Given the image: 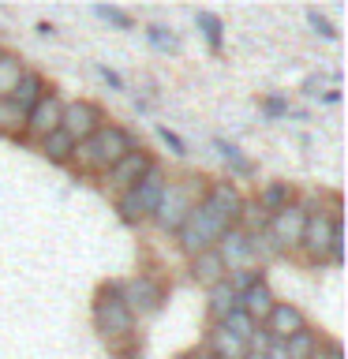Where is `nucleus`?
Wrapping results in <instances>:
<instances>
[{"mask_svg":"<svg viewBox=\"0 0 348 359\" xmlns=\"http://www.w3.org/2000/svg\"><path fill=\"white\" fill-rule=\"evenodd\" d=\"M240 210H243V191L236 187V180H210L202 198L195 202V210L187 213V221L173 236L176 247L184 251V258H195L199 251L218 247L221 236L236 229Z\"/></svg>","mask_w":348,"mask_h":359,"instance_id":"nucleus-1","label":"nucleus"},{"mask_svg":"<svg viewBox=\"0 0 348 359\" xmlns=\"http://www.w3.org/2000/svg\"><path fill=\"white\" fill-rule=\"evenodd\" d=\"M307 229H303L300 240V255L307 258L311 266H341L344 262V229H341V198L330 195V206L322 202H307Z\"/></svg>","mask_w":348,"mask_h":359,"instance_id":"nucleus-2","label":"nucleus"},{"mask_svg":"<svg viewBox=\"0 0 348 359\" xmlns=\"http://www.w3.org/2000/svg\"><path fill=\"white\" fill-rule=\"evenodd\" d=\"M135 146H142V142H139V135H135L131 128H123V123H116V120H105L94 135H86L83 142H75L72 168L79 176L101 180L123 154H131Z\"/></svg>","mask_w":348,"mask_h":359,"instance_id":"nucleus-3","label":"nucleus"},{"mask_svg":"<svg viewBox=\"0 0 348 359\" xmlns=\"http://www.w3.org/2000/svg\"><path fill=\"white\" fill-rule=\"evenodd\" d=\"M94 330L101 333V341L109 344L112 355H131L135 352V314L123 307L120 299V280H105L94 292V307H90Z\"/></svg>","mask_w":348,"mask_h":359,"instance_id":"nucleus-4","label":"nucleus"},{"mask_svg":"<svg viewBox=\"0 0 348 359\" xmlns=\"http://www.w3.org/2000/svg\"><path fill=\"white\" fill-rule=\"evenodd\" d=\"M210 176H199V172H180V176H168L165 180V191H161V202H157V213H154V224L161 229L165 236H176L180 224L187 221V213L195 210V202L202 198Z\"/></svg>","mask_w":348,"mask_h":359,"instance_id":"nucleus-5","label":"nucleus"},{"mask_svg":"<svg viewBox=\"0 0 348 359\" xmlns=\"http://www.w3.org/2000/svg\"><path fill=\"white\" fill-rule=\"evenodd\" d=\"M165 180H168L165 165L154 161V168H150V172H146L131 191L116 195V217H120L123 224H131V229H139V224L154 221L157 202H161V191H165Z\"/></svg>","mask_w":348,"mask_h":359,"instance_id":"nucleus-6","label":"nucleus"},{"mask_svg":"<svg viewBox=\"0 0 348 359\" xmlns=\"http://www.w3.org/2000/svg\"><path fill=\"white\" fill-rule=\"evenodd\" d=\"M120 299H123V307L135 314V322L154 318V314L168 303V285L157 273H146L142 269V273H131V277L120 280Z\"/></svg>","mask_w":348,"mask_h":359,"instance_id":"nucleus-7","label":"nucleus"},{"mask_svg":"<svg viewBox=\"0 0 348 359\" xmlns=\"http://www.w3.org/2000/svg\"><path fill=\"white\" fill-rule=\"evenodd\" d=\"M154 161H157V157H154L150 150H146V146H135V150H131V154H123L120 161H116L105 176L98 180V184L105 187L112 198H116V195H123V191H131L135 184H139V180L154 168Z\"/></svg>","mask_w":348,"mask_h":359,"instance_id":"nucleus-8","label":"nucleus"},{"mask_svg":"<svg viewBox=\"0 0 348 359\" xmlns=\"http://www.w3.org/2000/svg\"><path fill=\"white\" fill-rule=\"evenodd\" d=\"M303 229H307V206L296 198L292 206H285L274 217H266V232L269 240L277 243L281 255H296L300 251V240H303Z\"/></svg>","mask_w":348,"mask_h":359,"instance_id":"nucleus-9","label":"nucleus"},{"mask_svg":"<svg viewBox=\"0 0 348 359\" xmlns=\"http://www.w3.org/2000/svg\"><path fill=\"white\" fill-rule=\"evenodd\" d=\"M60 112H64V97L49 86V90L38 97V105H34L27 116H22V135H19V139L34 146V142H41L45 135L60 131Z\"/></svg>","mask_w":348,"mask_h":359,"instance_id":"nucleus-10","label":"nucleus"},{"mask_svg":"<svg viewBox=\"0 0 348 359\" xmlns=\"http://www.w3.org/2000/svg\"><path fill=\"white\" fill-rule=\"evenodd\" d=\"M105 109L90 97H75V101H64V112H60V131L67 135L72 142H83L86 135H94L101 123H105Z\"/></svg>","mask_w":348,"mask_h":359,"instance_id":"nucleus-11","label":"nucleus"},{"mask_svg":"<svg viewBox=\"0 0 348 359\" xmlns=\"http://www.w3.org/2000/svg\"><path fill=\"white\" fill-rule=\"evenodd\" d=\"M307 325V314H303L296 303H288V299H277L274 303V311L262 318V333L269 337V341H288L296 330H303Z\"/></svg>","mask_w":348,"mask_h":359,"instance_id":"nucleus-12","label":"nucleus"},{"mask_svg":"<svg viewBox=\"0 0 348 359\" xmlns=\"http://www.w3.org/2000/svg\"><path fill=\"white\" fill-rule=\"evenodd\" d=\"M213 251L221 255V262H225V269H247V266H255V255H251V236H247L243 229H229L218 240V247Z\"/></svg>","mask_w":348,"mask_h":359,"instance_id":"nucleus-13","label":"nucleus"},{"mask_svg":"<svg viewBox=\"0 0 348 359\" xmlns=\"http://www.w3.org/2000/svg\"><path fill=\"white\" fill-rule=\"evenodd\" d=\"M45 90H49V79H45L38 67H27V72H22V79L15 83V90L8 94V101L22 112V116H27V112L38 105V97L45 94Z\"/></svg>","mask_w":348,"mask_h":359,"instance_id":"nucleus-14","label":"nucleus"},{"mask_svg":"<svg viewBox=\"0 0 348 359\" xmlns=\"http://www.w3.org/2000/svg\"><path fill=\"white\" fill-rule=\"evenodd\" d=\"M300 198V191L288 184V180H269V184L258 187V195H255V206L266 213V217H274V213H281L285 206H292V202Z\"/></svg>","mask_w":348,"mask_h":359,"instance_id":"nucleus-15","label":"nucleus"},{"mask_svg":"<svg viewBox=\"0 0 348 359\" xmlns=\"http://www.w3.org/2000/svg\"><path fill=\"white\" fill-rule=\"evenodd\" d=\"M277 303V292L269 288V280H258V285H251L247 292H240V299H236V307H240L247 318H255L258 325H262V318L269 311H274Z\"/></svg>","mask_w":348,"mask_h":359,"instance_id":"nucleus-16","label":"nucleus"},{"mask_svg":"<svg viewBox=\"0 0 348 359\" xmlns=\"http://www.w3.org/2000/svg\"><path fill=\"white\" fill-rule=\"evenodd\" d=\"M187 273H191V280H199L202 288H213L218 280H225V273H229V269H225L221 255L210 247V251H199L195 258H187Z\"/></svg>","mask_w":348,"mask_h":359,"instance_id":"nucleus-17","label":"nucleus"},{"mask_svg":"<svg viewBox=\"0 0 348 359\" xmlns=\"http://www.w3.org/2000/svg\"><path fill=\"white\" fill-rule=\"evenodd\" d=\"M213 150H218V157H221L225 165H229L232 176H240V180H251L255 176V161L240 150V142L225 139V135H213Z\"/></svg>","mask_w":348,"mask_h":359,"instance_id":"nucleus-18","label":"nucleus"},{"mask_svg":"<svg viewBox=\"0 0 348 359\" xmlns=\"http://www.w3.org/2000/svg\"><path fill=\"white\" fill-rule=\"evenodd\" d=\"M281 344H285V355L288 359H314V352H319V344H322V333L307 322L303 330H296L288 341H281Z\"/></svg>","mask_w":348,"mask_h":359,"instance_id":"nucleus-19","label":"nucleus"},{"mask_svg":"<svg viewBox=\"0 0 348 359\" xmlns=\"http://www.w3.org/2000/svg\"><path fill=\"white\" fill-rule=\"evenodd\" d=\"M34 150H38L49 165H72V150H75V142L67 139L64 131H53V135H45L41 142H34Z\"/></svg>","mask_w":348,"mask_h":359,"instance_id":"nucleus-20","label":"nucleus"},{"mask_svg":"<svg viewBox=\"0 0 348 359\" xmlns=\"http://www.w3.org/2000/svg\"><path fill=\"white\" fill-rule=\"evenodd\" d=\"M195 27L202 34V41L210 45V53H221L225 49V19L218 15V11H210V8L195 11Z\"/></svg>","mask_w":348,"mask_h":359,"instance_id":"nucleus-21","label":"nucleus"},{"mask_svg":"<svg viewBox=\"0 0 348 359\" xmlns=\"http://www.w3.org/2000/svg\"><path fill=\"white\" fill-rule=\"evenodd\" d=\"M236 292H232V285L229 280H218V285L210 288V299H206V314H210V322H221L229 311H236Z\"/></svg>","mask_w":348,"mask_h":359,"instance_id":"nucleus-22","label":"nucleus"},{"mask_svg":"<svg viewBox=\"0 0 348 359\" xmlns=\"http://www.w3.org/2000/svg\"><path fill=\"white\" fill-rule=\"evenodd\" d=\"M22 72H27V60H22L19 53H11V49L0 53V97H8L11 90H15Z\"/></svg>","mask_w":348,"mask_h":359,"instance_id":"nucleus-23","label":"nucleus"},{"mask_svg":"<svg viewBox=\"0 0 348 359\" xmlns=\"http://www.w3.org/2000/svg\"><path fill=\"white\" fill-rule=\"evenodd\" d=\"M218 325H225V330H229L232 337H236V341H251V337H255V330H258V322L255 318H247V314L240 311V307H236V311H229V314H225V318L218 322Z\"/></svg>","mask_w":348,"mask_h":359,"instance_id":"nucleus-24","label":"nucleus"},{"mask_svg":"<svg viewBox=\"0 0 348 359\" xmlns=\"http://www.w3.org/2000/svg\"><path fill=\"white\" fill-rule=\"evenodd\" d=\"M142 34H146V41H150L157 53H180V38L165 27V22H150Z\"/></svg>","mask_w":348,"mask_h":359,"instance_id":"nucleus-25","label":"nucleus"},{"mask_svg":"<svg viewBox=\"0 0 348 359\" xmlns=\"http://www.w3.org/2000/svg\"><path fill=\"white\" fill-rule=\"evenodd\" d=\"M225 280L232 285V292L240 296V292H247L251 285H258V280H266V269L262 266H247V269H232V273H225Z\"/></svg>","mask_w":348,"mask_h":359,"instance_id":"nucleus-26","label":"nucleus"},{"mask_svg":"<svg viewBox=\"0 0 348 359\" xmlns=\"http://www.w3.org/2000/svg\"><path fill=\"white\" fill-rule=\"evenodd\" d=\"M0 135H8V139H19L22 135V112L8 97H0Z\"/></svg>","mask_w":348,"mask_h":359,"instance_id":"nucleus-27","label":"nucleus"},{"mask_svg":"<svg viewBox=\"0 0 348 359\" xmlns=\"http://www.w3.org/2000/svg\"><path fill=\"white\" fill-rule=\"evenodd\" d=\"M94 15L105 19V22H112L116 30H135V15H131V11H123V8H116V4H98Z\"/></svg>","mask_w":348,"mask_h":359,"instance_id":"nucleus-28","label":"nucleus"},{"mask_svg":"<svg viewBox=\"0 0 348 359\" xmlns=\"http://www.w3.org/2000/svg\"><path fill=\"white\" fill-rule=\"evenodd\" d=\"M262 116H266V120H285V116H292V101H288L285 94H266V97H262Z\"/></svg>","mask_w":348,"mask_h":359,"instance_id":"nucleus-29","label":"nucleus"},{"mask_svg":"<svg viewBox=\"0 0 348 359\" xmlns=\"http://www.w3.org/2000/svg\"><path fill=\"white\" fill-rule=\"evenodd\" d=\"M307 27H311L314 34H319V38H326V41H337V27H333V22L326 19V15H322L319 8H307Z\"/></svg>","mask_w":348,"mask_h":359,"instance_id":"nucleus-30","label":"nucleus"},{"mask_svg":"<svg viewBox=\"0 0 348 359\" xmlns=\"http://www.w3.org/2000/svg\"><path fill=\"white\" fill-rule=\"evenodd\" d=\"M154 131H157V139H161V142L168 146V154H173V157H184V154H187V142L180 139V135H176L173 128H165V123H157Z\"/></svg>","mask_w":348,"mask_h":359,"instance_id":"nucleus-31","label":"nucleus"},{"mask_svg":"<svg viewBox=\"0 0 348 359\" xmlns=\"http://www.w3.org/2000/svg\"><path fill=\"white\" fill-rule=\"evenodd\" d=\"M94 75L105 83L109 90H128V83H123V75L116 72V67H109V64H94Z\"/></svg>","mask_w":348,"mask_h":359,"instance_id":"nucleus-32","label":"nucleus"},{"mask_svg":"<svg viewBox=\"0 0 348 359\" xmlns=\"http://www.w3.org/2000/svg\"><path fill=\"white\" fill-rule=\"evenodd\" d=\"M303 94H307V97H322V75H311L307 83H303Z\"/></svg>","mask_w":348,"mask_h":359,"instance_id":"nucleus-33","label":"nucleus"},{"mask_svg":"<svg viewBox=\"0 0 348 359\" xmlns=\"http://www.w3.org/2000/svg\"><path fill=\"white\" fill-rule=\"evenodd\" d=\"M319 101H326V105H337V101H341V90H337V86H333V90H322Z\"/></svg>","mask_w":348,"mask_h":359,"instance_id":"nucleus-34","label":"nucleus"},{"mask_svg":"<svg viewBox=\"0 0 348 359\" xmlns=\"http://www.w3.org/2000/svg\"><path fill=\"white\" fill-rule=\"evenodd\" d=\"M38 34H41V38H53L56 30H53V22H38Z\"/></svg>","mask_w":348,"mask_h":359,"instance_id":"nucleus-35","label":"nucleus"}]
</instances>
